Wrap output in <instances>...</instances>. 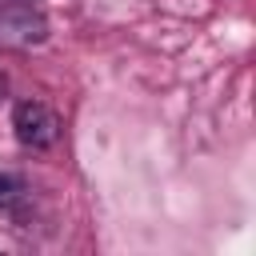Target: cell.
Returning a JSON list of instances; mask_svg holds the SVG:
<instances>
[{
  "label": "cell",
  "instance_id": "obj_1",
  "mask_svg": "<svg viewBox=\"0 0 256 256\" xmlns=\"http://www.w3.org/2000/svg\"><path fill=\"white\" fill-rule=\"evenodd\" d=\"M12 132H16V140H20L24 148H48V144H56V136H60V120H56V112H52L48 104H40V100H20V104L12 108Z\"/></svg>",
  "mask_w": 256,
  "mask_h": 256
},
{
  "label": "cell",
  "instance_id": "obj_3",
  "mask_svg": "<svg viewBox=\"0 0 256 256\" xmlns=\"http://www.w3.org/2000/svg\"><path fill=\"white\" fill-rule=\"evenodd\" d=\"M4 92H8V80H4V72H0V100H4Z\"/></svg>",
  "mask_w": 256,
  "mask_h": 256
},
{
  "label": "cell",
  "instance_id": "obj_2",
  "mask_svg": "<svg viewBox=\"0 0 256 256\" xmlns=\"http://www.w3.org/2000/svg\"><path fill=\"white\" fill-rule=\"evenodd\" d=\"M12 200H16V180L0 172V204H12Z\"/></svg>",
  "mask_w": 256,
  "mask_h": 256
}]
</instances>
